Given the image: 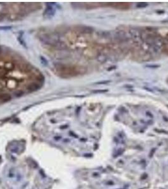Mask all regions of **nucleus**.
Returning <instances> with one entry per match:
<instances>
[{"label":"nucleus","instance_id":"1","mask_svg":"<svg viewBox=\"0 0 168 189\" xmlns=\"http://www.w3.org/2000/svg\"><path fill=\"white\" fill-rule=\"evenodd\" d=\"M12 97L9 94L1 93L0 94V103H5L8 102L11 100Z\"/></svg>","mask_w":168,"mask_h":189},{"label":"nucleus","instance_id":"2","mask_svg":"<svg viewBox=\"0 0 168 189\" xmlns=\"http://www.w3.org/2000/svg\"><path fill=\"white\" fill-rule=\"evenodd\" d=\"M40 88V85H38V84L32 83L30 84V85L28 86V88H27V90H28V91L29 92H33L39 90Z\"/></svg>","mask_w":168,"mask_h":189},{"label":"nucleus","instance_id":"3","mask_svg":"<svg viewBox=\"0 0 168 189\" xmlns=\"http://www.w3.org/2000/svg\"><path fill=\"white\" fill-rule=\"evenodd\" d=\"M54 15V11L51 7H48L44 12V15L48 18H50Z\"/></svg>","mask_w":168,"mask_h":189},{"label":"nucleus","instance_id":"4","mask_svg":"<svg viewBox=\"0 0 168 189\" xmlns=\"http://www.w3.org/2000/svg\"><path fill=\"white\" fill-rule=\"evenodd\" d=\"M129 33H130L132 37H133L134 38L138 37V36L140 37V34L138 32V30H136L135 28H131L130 31H129Z\"/></svg>","mask_w":168,"mask_h":189},{"label":"nucleus","instance_id":"5","mask_svg":"<svg viewBox=\"0 0 168 189\" xmlns=\"http://www.w3.org/2000/svg\"><path fill=\"white\" fill-rule=\"evenodd\" d=\"M147 6H148V3H139L138 4H136V7L138 8H145Z\"/></svg>","mask_w":168,"mask_h":189},{"label":"nucleus","instance_id":"6","mask_svg":"<svg viewBox=\"0 0 168 189\" xmlns=\"http://www.w3.org/2000/svg\"><path fill=\"white\" fill-rule=\"evenodd\" d=\"M16 94H18L17 95H16V97H20L21 96H22L23 95H24V93H22V92H18V93H15V95H16Z\"/></svg>","mask_w":168,"mask_h":189},{"label":"nucleus","instance_id":"7","mask_svg":"<svg viewBox=\"0 0 168 189\" xmlns=\"http://www.w3.org/2000/svg\"><path fill=\"white\" fill-rule=\"evenodd\" d=\"M110 82V81H101V82H99V83H97L98 84H106V83H109Z\"/></svg>","mask_w":168,"mask_h":189},{"label":"nucleus","instance_id":"8","mask_svg":"<svg viewBox=\"0 0 168 189\" xmlns=\"http://www.w3.org/2000/svg\"><path fill=\"white\" fill-rule=\"evenodd\" d=\"M108 90H99V91H94V92L95 93H99V92H100V93H104V92H107Z\"/></svg>","mask_w":168,"mask_h":189},{"label":"nucleus","instance_id":"9","mask_svg":"<svg viewBox=\"0 0 168 189\" xmlns=\"http://www.w3.org/2000/svg\"><path fill=\"white\" fill-rule=\"evenodd\" d=\"M2 52V49H1V48L0 47V53H1V52Z\"/></svg>","mask_w":168,"mask_h":189}]
</instances>
